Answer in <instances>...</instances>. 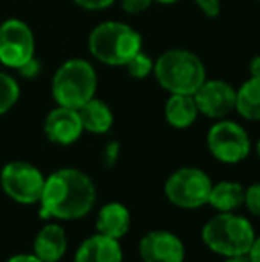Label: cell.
Listing matches in <instances>:
<instances>
[{"label": "cell", "instance_id": "1", "mask_svg": "<svg viewBox=\"0 0 260 262\" xmlns=\"http://www.w3.org/2000/svg\"><path fill=\"white\" fill-rule=\"evenodd\" d=\"M97 202V187L89 175L77 168H63L45 179L39 216L49 220H80Z\"/></svg>", "mask_w": 260, "mask_h": 262}, {"label": "cell", "instance_id": "2", "mask_svg": "<svg viewBox=\"0 0 260 262\" xmlns=\"http://www.w3.org/2000/svg\"><path fill=\"white\" fill-rule=\"evenodd\" d=\"M153 75L170 95H195L207 80L201 59L184 49H171L160 54L153 64Z\"/></svg>", "mask_w": 260, "mask_h": 262}, {"label": "cell", "instance_id": "3", "mask_svg": "<svg viewBox=\"0 0 260 262\" xmlns=\"http://www.w3.org/2000/svg\"><path fill=\"white\" fill-rule=\"evenodd\" d=\"M255 237L257 235L250 220L235 212H218L201 228V241L205 246L225 259L248 253Z\"/></svg>", "mask_w": 260, "mask_h": 262}, {"label": "cell", "instance_id": "4", "mask_svg": "<svg viewBox=\"0 0 260 262\" xmlns=\"http://www.w3.org/2000/svg\"><path fill=\"white\" fill-rule=\"evenodd\" d=\"M87 49L97 61L109 66H125L139 50L143 38L123 21H102L91 31Z\"/></svg>", "mask_w": 260, "mask_h": 262}, {"label": "cell", "instance_id": "5", "mask_svg": "<svg viewBox=\"0 0 260 262\" xmlns=\"http://www.w3.org/2000/svg\"><path fill=\"white\" fill-rule=\"evenodd\" d=\"M98 79L93 64L86 59H68L52 79V97L57 105L79 109L97 93Z\"/></svg>", "mask_w": 260, "mask_h": 262}, {"label": "cell", "instance_id": "6", "mask_svg": "<svg viewBox=\"0 0 260 262\" xmlns=\"http://www.w3.org/2000/svg\"><path fill=\"white\" fill-rule=\"evenodd\" d=\"M212 180L203 169L185 166L168 177L164 193L170 204L178 209H200L208 202Z\"/></svg>", "mask_w": 260, "mask_h": 262}, {"label": "cell", "instance_id": "7", "mask_svg": "<svg viewBox=\"0 0 260 262\" xmlns=\"http://www.w3.org/2000/svg\"><path fill=\"white\" fill-rule=\"evenodd\" d=\"M207 146L212 157L225 164H239L251 152L248 132L232 120H218L208 128Z\"/></svg>", "mask_w": 260, "mask_h": 262}, {"label": "cell", "instance_id": "8", "mask_svg": "<svg viewBox=\"0 0 260 262\" xmlns=\"http://www.w3.org/2000/svg\"><path fill=\"white\" fill-rule=\"evenodd\" d=\"M46 177L27 161L7 162L0 171L2 189L11 200L23 205L38 204L41 200Z\"/></svg>", "mask_w": 260, "mask_h": 262}, {"label": "cell", "instance_id": "9", "mask_svg": "<svg viewBox=\"0 0 260 262\" xmlns=\"http://www.w3.org/2000/svg\"><path fill=\"white\" fill-rule=\"evenodd\" d=\"M34 54V32L23 20L9 18L0 24V62L6 68H21Z\"/></svg>", "mask_w": 260, "mask_h": 262}, {"label": "cell", "instance_id": "10", "mask_svg": "<svg viewBox=\"0 0 260 262\" xmlns=\"http://www.w3.org/2000/svg\"><path fill=\"white\" fill-rule=\"evenodd\" d=\"M193 97L200 114L210 120H223L232 111H235L237 90H233L225 80H205Z\"/></svg>", "mask_w": 260, "mask_h": 262}, {"label": "cell", "instance_id": "11", "mask_svg": "<svg viewBox=\"0 0 260 262\" xmlns=\"http://www.w3.org/2000/svg\"><path fill=\"white\" fill-rule=\"evenodd\" d=\"M139 257L143 262H184L185 246L173 232L152 230L139 241Z\"/></svg>", "mask_w": 260, "mask_h": 262}, {"label": "cell", "instance_id": "12", "mask_svg": "<svg viewBox=\"0 0 260 262\" xmlns=\"http://www.w3.org/2000/svg\"><path fill=\"white\" fill-rule=\"evenodd\" d=\"M43 130H45L49 141L61 146H68L79 141L84 132V127L82 121H80L79 111L72 109V107L57 105L56 109H52L46 114Z\"/></svg>", "mask_w": 260, "mask_h": 262}, {"label": "cell", "instance_id": "13", "mask_svg": "<svg viewBox=\"0 0 260 262\" xmlns=\"http://www.w3.org/2000/svg\"><path fill=\"white\" fill-rule=\"evenodd\" d=\"M75 262H123V250L118 239L104 234L89 235L75 252Z\"/></svg>", "mask_w": 260, "mask_h": 262}, {"label": "cell", "instance_id": "14", "mask_svg": "<svg viewBox=\"0 0 260 262\" xmlns=\"http://www.w3.org/2000/svg\"><path fill=\"white\" fill-rule=\"evenodd\" d=\"M34 255L43 262L61 260L68 250V237L61 225L46 223L34 239Z\"/></svg>", "mask_w": 260, "mask_h": 262}, {"label": "cell", "instance_id": "15", "mask_svg": "<svg viewBox=\"0 0 260 262\" xmlns=\"http://www.w3.org/2000/svg\"><path fill=\"white\" fill-rule=\"evenodd\" d=\"M132 216L130 210L120 202L105 204L97 214V232L109 237L122 239L130 230Z\"/></svg>", "mask_w": 260, "mask_h": 262}, {"label": "cell", "instance_id": "16", "mask_svg": "<svg viewBox=\"0 0 260 262\" xmlns=\"http://www.w3.org/2000/svg\"><path fill=\"white\" fill-rule=\"evenodd\" d=\"M77 111H79L84 132L105 134V132L111 130L112 123H114V114H112L111 107L94 97Z\"/></svg>", "mask_w": 260, "mask_h": 262}, {"label": "cell", "instance_id": "17", "mask_svg": "<svg viewBox=\"0 0 260 262\" xmlns=\"http://www.w3.org/2000/svg\"><path fill=\"white\" fill-rule=\"evenodd\" d=\"M198 105L193 95H171L164 105L166 121L173 128H187L196 121Z\"/></svg>", "mask_w": 260, "mask_h": 262}, {"label": "cell", "instance_id": "18", "mask_svg": "<svg viewBox=\"0 0 260 262\" xmlns=\"http://www.w3.org/2000/svg\"><path fill=\"white\" fill-rule=\"evenodd\" d=\"M207 204L212 205L218 212H235L244 205V187L233 180L212 184Z\"/></svg>", "mask_w": 260, "mask_h": 262}, {"label": "cell", "instance_id": "19", "mask_svg": "<svg viewBox=\"0 0 260 262\" xmlns=\"http://www.w3.org/2000/svg\"><path fill=\"white\" fill-rule=\"evenodd\" d=\"M235 111L250 121H260V77H250L237 90Z\"/></svg>", "mask_w": 260, "mask_h": 262}, {"label": "cell", "instance_id": "20", "mask_svg": "<svg viewBox=\"0 0 260 262\" xmlns=\"http://www.w3.org/2000/svg\"><path fill=\"white\" fill-rule=\"evenodd\" d=\"M20 100V84L13 75L0 72V116L9 113Z\"/></svg>", "mask_w": 260, "mask_h": 262}, {"label": "cell", "instance_id": "21", "mask_svg": "<svg viewBox=\"0 0 260 262\" xmlns=\"http://www.w3.org/2000/svg\"><path fill=\"white\" fill-rule=\"evenodd\" d=\"M153 64H155V61H152V57H150L148 54H145L143 50H139V52L135 54L129 62H127L125 68H127V72H129L130 77L141 80V79H146L148 75H152Z\"/></svg>", "mask_w": 260, "mask_h": 262}, {"label": "cell", "instance_id": "22", "mask_svg": "<svg viewBox=\"0 0 260 262\" xmlns=\"http://www.w3.org/2000/svg\"><path fill=\"white\" fill-rule=\"evenodd\" d=\"M244 205L253 216L260 217V182H255L244 189Z\"/></svg>", "mask_w": 260, "mask_h": 262}, {"label": "cell", "instance_id": "23", "mask_svg": "<svg viewBox=\"0 0 260 262\" xmlns=\"http://www.w3.org/2000/svg\"><path fill=\"white\" fill-rule=\"evenodd\" d=\"M195 2L207 18H216L221 13V0H195Z\"/></svg>", "mask_w": 260, "mask_h": 262}, {"label": "cell", "instance_id": "24", "mask_svg": "<svg viewBox=\"0 0 260 262\" xmlns=\"http://www.w3.org/2000/svg\"><path fill=\"white\" fill-rule=\"evenodd\" d=\"M120 2H122V7L125 13L139 14V13H145L155 0H120Z\"/></svg>", "mask_w": 260, "mask_h": 262}, {"label": "cell", "instance_id": "25", "mask_svg": "<svg viewBox=\"0 0 260 262\" xmlns=\"http://www.w3.org/2000/svg\"><path fill=\"white\" fill-rule=\"evenodd\" d=\"M102 157H104V164L107 166V168H112V166L116 164V161L120 159V143L118 141L107 143Z\"/></svg>", "mask_w": 260, "mask_h": 262}, {"label": "cell", "instance_id": "26", "mask_svg": "<svg viewBox=\"0 0 260 262\" xmlns=\"http://www.w3.org/2000/svg\"><path fill=\"white\" fill-rule=\"evenodd\" d=\"M72 2L87 11H102V9L111 7L116 0H72Z\"/></svg>", "mask_w": 260, "mask_h": 262}, {"label": "cell", "instance_id": "27", "mask_svg": "<svg viewBox=\"0 0 260 262\" xmlns=\"http://www.w3.org/2000/svg\"><path fill=\"white\" fill-rule=\"evenodd\" d=\"M18 72H20V75L25 77V79H34V77H38L39 72H41V62H39L34 55V57L29 59L21 68H18Z\"/></svg>", "mask_w": 260, "mask_h": 262}, {"label": "cell", "instance_id": "28", "mask_svg": "<svg viewBox=\"0 0 260 262\" xmlns=\"http://www.w3.org/2000/svg\"><path fill=\"white\" fill-rule=\"evenodd\" d=\"M6 262H43V260L39 257H36L34 253H18V255H13Z\"/></svg>", "mask_w": 260, "mask_h": 262}, {"label": "cell", "instance_id": "29", "mask_svg": "<svg viewBox=\"0 0 260 262\" xmlns=\"http://www.w3.org/2000/svg\"><path fill=\"white\" fill-rule=\"evenodd\" d=\"M248 255H250L251 262H260V235L255 237V241H253V245H251Z\"/></svg>", "mask_w": 260, "mask_h": 262}, {"label": "cell", "instance_id": "30", "mask_svg": "<svg viewBox=\"0 0 260 262\" xmlns=\"http://www.w3.org/2000/svg\"><path fill=\"white\" fill-rule=\"evenodd\" d=\"M248 68H250L251 77H260V55H255V57L251 59Z\"/></svg>", "mask_w": 260, "mask_h": 262}, {"label": "cell", "instance_id": "31", "mask_svg": "<svg viewBox=\"0 0 260 262\" xmlns=\"http://www.w3.org/2000/svg\"><path fill=\"white\" fill-rule=\"evenodd\" d=\"M225 262H251L250 255L244 253V255H233V257H226Z\"/></svg>", "mask_w": 260, "mask_h": 262}, {"label": "cell", "instance_id": "32", "mask_svg": "<svg viewBox=\"0 0 260 262\" xmlns=\"http://www.w3.org/2000/svg\"><path fill=\"white\" fill-rule=\"evenodd\" d=\"M155 2L164 4V6H171V4H177V2H180V0H155Z\"/></svg>", "mask_w": 260, "mask_h": 262}, {"label": "cell", "instance_id": "33", "mask_svg": "<svg viewBox=\"0 0 260 262\" xmlns=\"http://www.w3.org/2000/svg\"><path fill=\"white\" fill-rule=\"evenodd\" d=\"M257 156H258V159H260V139L257 141Z\"/></svg>", "mask_w": 260, "mask_h": 262}, {"label": "cell", "instance_id": "34", "mask_svg": "<svg viewBox=\"0 0 260 262\" xmlns=\"http://www.w3.org/2000/svg\"><path fill=\"white\" fill-rule=\"evenodd\" d=\"M52 262H61V260H52Z\"/></svg>", "mask_w": 260, "mask_h": 262}]
</instances>
